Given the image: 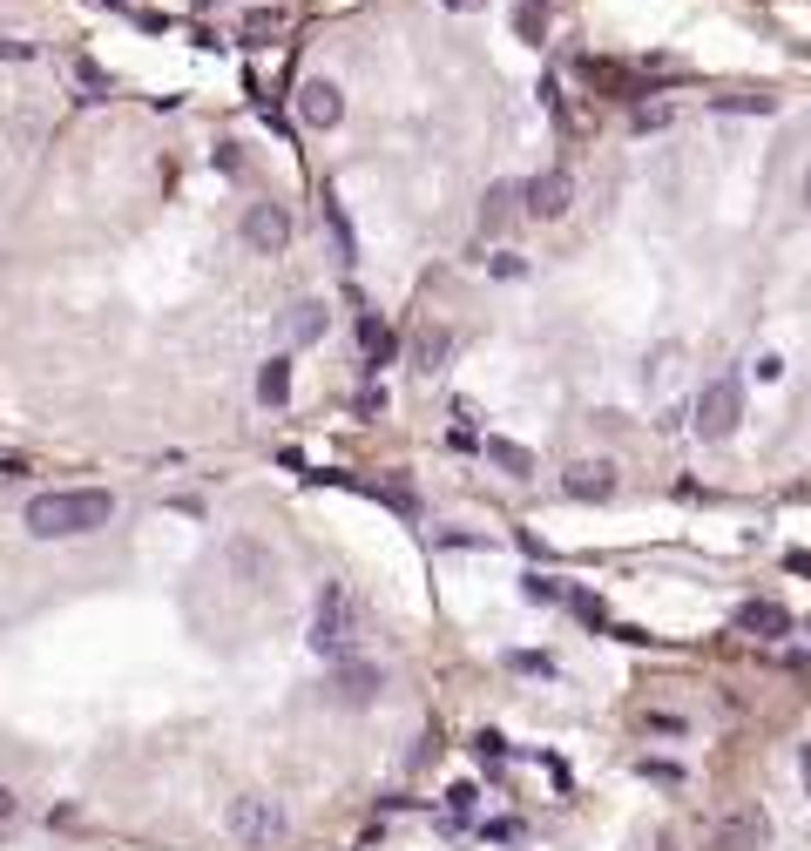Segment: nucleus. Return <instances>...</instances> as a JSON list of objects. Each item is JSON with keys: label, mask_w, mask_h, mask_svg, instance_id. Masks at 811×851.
I'll return each instance as SVG.
<instances>
[{"label": "nucleus", "mask_w": 811, "mask_h": 851, "mask_svg": "<svg viewBox=\"0 0 811 851\" xmlns=\"http://www.w3.org/2000/svg\"><path fill=\"white\" fill-rule=\"evenodd\" d=\"M338 115H345V95H338V82L312 74V82L298 89V123H304V129H338Z\"/></svg>", "instance_id": "nucleus-9"}, {"label": "nucleus", "mask_w": 811, "mask_h": 851, "mask_svg": "<svg viewBox=\"0 0 811 851\" xmlns=\"http://www.w3.org/2000/svg\"><path fill=\"white\" fill-rule=\"evenodd\" d=\"M325 223H332V237H338V250H345V257H352V223H345V210H338L332 197H325Z\"/></svg>", "instance_id": "nucleus-22"}, {"label": "nucleus", "mask_w": 811, "mask_h": 851, "mask_svg": "<svg viewBox=\"0 0 811 851\" xmlns=\"http://www.w3.org/2000/svg\"><path fill=\"white\" fill-rule=\"evenodd\" d=\"M798 770H804V791H811V744L798 750Z\"/></svg>", "instance_id": "nucleus-32"}, {"label": "nucleus", "mask_w": 811, "mask_h": 851, "mask_svg": "<svg viewBox=\"0 0 811 851\" xmlns=\"http://www.w3.org/2000/svg\"><path fill=\"white\" fill-rule=\"evenodd\" d=\"M8 818H14V791H8V784H0V825H8Z\"/></svg>", "instance_id": "nucleus-31"}, {"label": "nucleus", "mask_w": 811, "mask_h": 851, "mask_svg": "<svg viewBox=\"0 0 811 851\" xmlns=\"http://www.w3.org/2000/svg\"><path fill=\"white\" fill-rule=\"evenodd\" d=\"M210 8H223V0H197V14H210Z\"/></svg>", "instance_id": "nucleus-34"}, {"label": "nucleus", "mask_w": 811, "mask_h": 851, "mask_svg": "<svg viewBox=\"0 0 811 851\" xmlns=\"http://www.w3.org/2000/svg\"><path fill=\"white\" fill-rule=\"evenodd\" d=\"M528 8H534V0H528Z\"/></svg>", "instance_id": "nucleus-36"}, {"label": "nucleus", "mask_w": 811, "mask_h": 851, "mask_svg": "<svg viewBox=\"0 0 811 851\" xmlns=\"http://www.w3.org/2000/svg\"><path fill=\"white\" fill-rule=\"evenodd\" d=\"M487 459H494L500 474H514V480H528V474H534V453H528V446H514V440H487Z\"/></svg>", "instance_id": "nucleus-17"}, {"label": "nucleus", "mask_w": 811, "mask_h": 851, "mask_svg": "<svg viewBox=\"0 0 811 851\" xmlns=\"http://www.w3.org/2000/svg\"><path fill=\"white\" fill-rule=\"evenodd\" d=\"M230 838H237L244 851H270V844L285 838V811H278V797H264V791L230 797Z\"/></svg>", "instance_id": "nucleus-3"}, {"label": "nucleus", "mask_w": 811, "mask_h": 851, "mask_svg": "<svg viewBox=\"0 0 811 851\" xmlns=\"http://www.w3.org/2000/svg\"><path fill=\"white\" fill-rule=\"evenodd\" d=\"M352 642H359V608L338 582L318 588V608H312V649L325 663H352Z\"/></svg>", "instance_id": "nucleus-2"}, {"label": "nucleus", "mask_w": 811, "mask_h": 851, "mask_svg": "<svg viewBox=\"0 0 811 851\" xmlns=\"http://www.w3.org/2000/svg\"><path fill=\"white\" fill-rule=\"evenodd\" d=\"M568 602H575V615H582V622H602V602H595V595H568Z\"/></svg>", "instance_id": "nucleus-29"}, {"label": "nucleus", "mask_w": 811, "mask_h": 851, "mask_svg": "<svg viewBox=\"0 0 811 851\" xmlns=\"http://www.w3.org/2000/svg\"><path fill=\"white\" fill-rule=\"evenodd\" d=\"M508 663H514L521 676H555V663H548V655H508Z\"/></svg>", "instance_id": "nucleus-26"}, {"label": "nucleus", "mask_w": 811, "mask_h": 851, "mask_svg": "<svg viewBox=\"0 0 811 851\" xmlns=\"http://www.w3.org/2000/svg\"><path fill=\"white\" fill-rule=\"evenodd\" d=\"M670 123V102H642L636 108V129H663Z\"/></svg>", "instance_id": "nucleus-24"}, {"label": "nucleus", "mask_w": 811, "mask_h": 851, "mask_svg": "<svg viewBox=\"0 0 811 851\" xmlns=\"http://www.w3.org/2000/svg\"><path fill=\"white\" fill-rule=\"evenodd\" d=\"M393 325H385V318H359V352H366V365H385V359H393Z\"/></svg>", "instance_id": "nucleus-15"}, {"label": "nucleus", "mask_w": 811, "mask_h": 851, "mask_svg": "<svg viewBox=\"0 0 811 851\" xmlns=\"http://www.w3.org/2000/svg\"><path fill=\"white\" fill-rule=\"evenodd\" d=\"M385 508H399V514H419V500H413V487H399V480H385V487H372Z\"/></svg>", "instance_id": "nucleus-21"}, {"label": "nucleus", "mask_w": 811, "mask_h": 851, "mask_svg": "<svg viewBox=\"0 0 811 851\" xmlns=\"http://www.w3.org/2000/svg\"><path fill=\"white\" fill-rule=\"evenodd\" d=\"M744 426V385L738 378H710L704 393H697V440H730Z\"/></svg>", "instance_id": "nucleus-4"}, {"label": "nucleus", "mask_w": 811, "mask_h": 851, "mask_svg": "<svg viewBox=\"0 0 811 851\" xmlns=\"http://www.w3.org/2000/svg\"><path fill=\"white\" fill-rule=\"evenodd\" d=\"M514 27H521V42H541V34H548V21H541V8H521V14H514Z\"/></svg>", "instance_id": "nucleus-23"}, {"label": "nucleus", "mask_w": 811, "mask_h": 851, "mask_svg": "<svg viewBox=\"0 0 811 851\" xmlns=\"http://www.w3.org/2000/svg\"><path fill=\"white\" fill-rule=\"evenodd\" d=\"M568 203H575V176H568V170H541L534 183H521V210L541 217V223L568 217Z\"/></svg>", "instance_id": "nucleus-6"}, {"label": "nucleus", "mask_w": 811, "mask_h": 851, "mask_svg": "<svg viewBox=\"0 0 811 851\" xmlns=\"http://www.w3.org/2000/svg\"><path fill=\"white\" fill-rule=\"evenodd\" d=\"M447 8H453V14H467V8H480V0H447Z\"/></svg>", "instance_id": "nucleus-33"}, {"label": "nucleus", "mask_w": 811, "mask_h": 851, "mask_svg": "<svg viewBox=\"0 0 811 851\" xmlns=\"http://www.w3.org/2000/svg\"><path fill=\"white\" fill-rule=\"evenodd\" d=\"M115 521V493L108 487H55L27 500V534L34 540H82Z\"/></svg>", "instance_id": "nucleus-1"}, {"label": "nucleus", "mask_w": 811, "mask_h": 851, "mask_svg": "<svg viewBox=\"0 0 811 851\" xmlns=\"http://www.w3.org/2000/svg\"><path fill=\"white\" fill-rule=\"evenodd\" d=\"M778 102L757 95V89H738V95H717V115H771Z\"/></svg>", "instance_id": "nucleus-18"}, {"label": "nucleus", "mask_w": 811, "mask_h": 851, "mask_svg": "<svg viewBox=\"0 0 811 851\" xmlns=\"http://www.w3.org/2000/svg\"><path fill=\"white\" fill-rule=\"evenodd\" d=\"M74 82H82V102H108V74L89 55H74Z\"/></svg>", "instance_id": "nucleus-19"}, {"label": "nucleus", "mask_w": 811, "mask_h": 851, "mask_svg": "<svg viewBox=\"0 0 811 851\" xmlns=\"http://www.w3.org/2000/svg\"><path fill=\"white\" fill-rule=\"evenodd\" d=\"M738 636H764V642L791 636V608L785 602H744L738 608Z\"/></svg>", "instance_id": "nucleus-11"}, {"label": "nucleus", "mask_w": 811, "mask_h": 851, "mask_svg": "<svg viewBox=\"0 0 811 851\" xmlns=\"http://www.w3.org/2000/svg\"><path fill=\"white\" fill-rule=\"evenodd\" d=\"M561 493L568 500H609L615 493V467L609 459H575V467L561 474Z\"/></svg>", "instance_id": "nucleus-10"}, {"label": "nucleus", "mask_w": 811, "mask_h": 851, "mask_svg": "<svg viewBox=\"0 0 811 851\" xmlns=\"http://www.w3.org/2000/svg\"><path fill=\"white\" fill-rule=\"evenodd\" d=\"M710 851H771V818H764L757 804L723 811L717 831H710Z\"/></svg>", "instance_id": "nucleus-5"}, {"label": "nucleus", "mask_w": 811, "mask_h": 851, "mask_svg": "<svg viewBox=\"0 0 811 851\" xmlns=\"http://www.w3.org/2000/svg\"><path fill=\"white\" fill-rule=\"evenodd\" d=\"M474 797H480L474 784H453V791H447V804H453V818H474Z\"/></svg>", "instance_id": "nucleus-25"}, {"label": "nucleus", "mask_w": 811, "mask_h": 851, "mask_svg": "<svg viewBox=\"0 0 811 851\" xmlns=\"http://www.w3.org/2000/svg\"><path fill=\"white\" fill-rule=\"evenodd\" d=\"M413 352H419V372H440V365L453 359V331H447V325H427Z\"/></svg>", "instance_id": "nucleus-16"}, {"label": "nucleus", "mask_w": 811, "mask_h": 851, "mask_svg": "<svg viewBox=\"0 0 811 851\" xmlns=\"http://www.w3.org/2000/svg\"><path fill=\"white\" fill-rule=\"evenodd\" d=\"M804 210H811V170H804Z\"/></svg>", "instance_id": "nucleus-35"}, {"label": "nucleus", "mask_w": 811, "mask_h": 851, "mask_svg": "<svg viewBox=\"0 0 811 851\" xmlns=\"http://www.w3.org/2000/svg\"><path fill=\"white\" fill-rule=\"evenodd\" d=\"M244 244H251L257 257H278V250L291 244V210H285V203H251V210H244Z\"/></svg>", "instance_id": "nucleus-7"}, {"label": "nucleus", "mask_w": 811, "mask_h": 851, "mask_svg": "<svg viewBox=\"0 0 811 851\" xmlns=\"http://www.w3.org/2000/svg\"><path fill=\"white\" fill-rule=\"evenodd\" d=\"M642 778H656V784H683V770H676V763H642Z\"/></svg>", "instance_id": "nucleus-28"}, {"label": "nucleus", "mask_w": 811, "mask_h": 851, "mask_svg": "<svg viewBox=\"0 0 811 851\" xmlns=\"http://www.w3.org/2000/svg\"><path fill=\"white\" fill-rule=\"evenodd\" d=\"M514 203H521V189H514V183H487V197H480V230H487V237L514 217Z\"/></svg>", "instance_id": "nucleus-12"}, {"label": "nucleus", "mask_w": 811, "mask_h": 851, "mask_svg": "<svg viewBox=\"0 0 811 851\" xmlns=\"http://www.w3.org/2000/svg\"><path fill=\"white\" fill-rule=\"evenodd\" d=\"M257 399L264 406H285L291 399V359H264L257 365Z\"/></svg>", "instance_id": "nucleus-14"}, {"label": "nucleus", "mask_w": 811, "mask_h": 851, "mask_svg": "<svg viewBox=\"0 0 811 851\" xmlns=\"http://www.w3.org/2000/svg\"><path fill=\"white\" fill-rule=\"evenodd\" d=\"M528 602H561V588L548 582V574H528Z\"/></svg>", "instance_id": "nucleus-27"}, {"label": "nucleus", "mask_w": 811, "mask_h": 851, "mask_svg": "<svg viewBox=\"0 0 811 851\" xmlns=\"http://www.w3.org/2000/svg\"><path fill=\"white\" fill-rule=\"evenodd\" d=\"M0 55H8V61H27V55H34V42H0Z\"/></svg>", "instance_id": "nucleus-30"}, {"label": "nucleus", "mask_w": 811, "mask_h": 851, "mask_svg": "<svg viewBox=\"0 0 811 851\" xmlns=\"http://www.w3.org/2000/svg\"><path fill=\"white\" fill-rule=\"evenodd\" d=\"M264 34H278V8H251L244 14V42H264Z\"/></svg>", "instance_id": "nucleus-20"}, {"label": "nucleus", "mask_w": 811, "mask_h": 851, "mask_svg": "<svg viewBox=\"0 0 811 851\" xmlns=\"http://www.w3.org/2000/svg\"><path fill=\"white\" fill-rule=\"evenodd\" d=\"M379 689H385V669H372V663H332V703L366 710V703H379Z\"/></svg>", "instance_id": "nucleus-8"}, {"label": "nucleus", "mask_w": 811, "mask_h": 851, "mask_svg": "<svg viewBox=\"0 0 811 851\" xmlns=\"http://www.w3.org/2000/svg\"><path fill=\"white\" fill-rule=\"evenodd\" d=\"M285 331H291V345H312V338H325V304H318V298H304V304H291V318H285Z\"/></svg>", "instance_id": "nucleus-13"}]
</instances>
